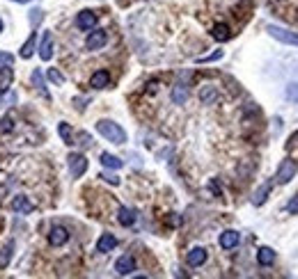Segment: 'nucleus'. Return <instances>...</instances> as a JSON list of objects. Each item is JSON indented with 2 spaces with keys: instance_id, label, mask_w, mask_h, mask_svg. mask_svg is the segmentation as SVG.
<instances>
[{
  "instance_id": "20",
  "label": "nucleus",
  "mask_w": 298,
  "mask_h": 279,
  "mask_svg": "<svg viewBox=\"0 0 298 279\" xmlns=\"http://www.w3.org/2000/svg\"><path fill=\"white\" fill-rule=\"evenodd\" d=\"M271 188H273V183H266V186H261V188L255 192V197H252V204H255V206H264L266 199H268V194H271Z\"/></svg>"
},
{
  "instance_id": "18",
  "label": "nucleus",
  "mask_w": 298,
  "mask_h": 279,
  "mask_svg": "<svg viewBox=\"0 0 298 279\" xmlns=\"http://www.w3.org/2000/svg\"><path fill=\"white\" fill-rule=\"evenodd\" d=\"M257 263L259 266H273L275 263V252H273L271 247H261L259 252H257Z\"/></svg>"
},
{
  "instance_id": "26",
  "label": "nucleus",
  "mask_w": 298,
  "mask_h": 279,
  "mask_svg": "<svg viewBox=\"0 0 298 279\" xmlns=\"http://www.w3.org/2000/svg\"><path fill=\"white\" fill-rule=\"evenodd\" d=\"M200 98H202V103H206V106H209L211 101H216V98H218V94H216V90H213V87H204V90L200 92Z\"/></svg>"
},
{
  "instance_id": "23",
  "label": "nucleus",
  "mask_w": 298,
  "mask_h": 279,
  "mask_svg": "<svg viewBox=\"0 0 298 279\" xmlns=\"http://www.w3.org/2000/svg\"><path fill=\"white\" fill-rule=\"evenodd\" d=\"M12 256H14V242H7V245L0 250V268H7Z\"/></svg>"
},
{
  "instance_id": "5",
  "label": "nucleus",
  "mask_w": 298,
  "mask_h": 279,
  "mask_svg": "<svg viewBox=\"0 0 298 279\" xmlns=\"http://www.w3.org/2000/svg\"><path fill=\"white\" fill-rule=\"evenodd\" d=\"M106 42H108L106 30H92V32L87 34V39H85V48L87 50H101L103 46H106Z\"/></svg>"
},
{
  "instance_id": "13",
  "label": "nucleus",
  "mask_w": 298,
  "mask_h": 279,
  "mask_svg": "<svg viewBox=\"0 0 298 279\" xmlns=\"http://www.w3.org/2000/svg\"><path fill=\"white\" fill-rule=\"evenodd\" d=\"M115 270H117V274H131L133 270H136L133 256H119L117 263H115Z\"/></svg>"
},
{
  "instance_id": "24",
  "label": "nucleus",
  "mask_w": 298,
  "mask_h": 279,
  "mask_svg": "<svg viewBox=\"0 0 298 279\" xmlns=\"http://www.w3.org/2000/svg\"><path fill=\"white\" fill-rule=\"evenodd\" d=\"M58 133H60V138L65 140V144H76V142H74V133H71V126L69 124H60L58 126Z\"/></svg>"
},
{
  "instance_id": "15",
  "label": "nucleus",
  "mask_w": 298,
  "mask_h": 279,
  "mask_svg": "<svg viewBox=\"0 0 298 279\" xmlns=\"http://www.w3.org/2000/svg\"><path fill=\"white\" fill-rule=\"evenodd\" d=\"M238 240H241V238H238V234L236 231H225V234H220V247L222 250H234V247L238 245Z\"/></svg>"
},
{
  "instance_id": "1",
  "label": "nucleus",
  "mask_w": 298,
  "mask_h": 279,
  "mask_svg": "<svg viewBox=\"0 0 298 279\" xmlns=\"http://www.w3.org/2000/svg\"><path fill=\"white\" fill-rule=\"evenodd\" d=\"M97 133L101 135V138H106L108 142H113V144H124L126 142L124 128H122L119 124L110 122V119H101V122H97Z\"/></svg>"
},
{
  "instance_id": "25",
  "label": "nucleus",
  "mask_w": 298,
  "mask_h": 279,
  "mask_svg": "<svg viewBox=\"0 0 298 279\" xmlns=\"http://www.w3.org/2000/svg\"><path fill=\"white\" fill-rule=\"evenodd\" d=\"M35 39H37V34L33 32V34H30V37H28V42L21 46V58H23V60H28V58H30V55L35 53Z\"/></svg>"
},
{
  "instance_id": "9",
  "label": "nucleus",
  "mask_w": 298,
  "mask_h": 279,
  "mask_svg": "<svg viewBox=\"0 0 298 279\" xmlns=\"http://www.w3.org/2000/svg\"><path fill=\"white\" fill-rule=\"evenodd\" d=\"M12 210H14V213H21V215H28V213H33V210H35V206H33V202H30L28 197L19 194V197L12 199Z\"/></svg>"
},
{
  "instance_id": "38",
  "label": "nucleus",
  "mask_w": 298,
  "mask_h": 279,
  "mask_svg": "<svg viewBox=\"0 0 298 279\" xmlns=\"http://www.w3.org/2000/svg\"><path fill=\"white\" fill-rule=\"evenodd\" d=\"M0 32H3V21H0Z\"/></svg>"
},
{
  "instance_id": "21",
  "label": "nucleus",
  "mask_w": 298,
  "mask_h": 279,
  "mask_svg": "<svg viewBox=\"0 0 298 279\" xmlns=\"http://www.w3.org/2000/svg\"><path fill=\"white\" fill-rule=\"evenodd\" d=\"M99 160H101V165L106 167V170H119V167L124 165V162L119 160L117 156H113V154H101V158H99Z\"/></svg>"
},
{
  "instance_id": "12",
  "label": "nucleus",
  "mask_w": 298,
  "mask_h": 279,
  "mask_svg": "<svg viewBox=\"0 0 298 279\" xmlns=\"http://www.w3.org/2000/svg\"><path fill=\"white\" fill-rule=\"evenodd\" d=\"M115 247H117V238H115L113 234H103V236L97 240V250H99L101 254L113 252Z\"/></svg>"
},
{
  "instance_id": "8",
  "label": "nucleus",
  "mask_w": 298,
  "mask_h": 279,
  "mask_svg": "<svg viewBox=\"0 0 298 279\" xmlns=\"http://www.w3.org/2000/svg\"><path fill=\"white\" fill-rule=\"evenodd\" d=\"M186 263H188L190 268H200V266H204L206 263V250L204 247H193L188 252V256H186Z\"/></svg>"
},
{
  "instance_id": "31",
  "label": "nucleus",
  "mask_w": 298,
  "mask_h": 279,
  "mask_svg": "<svg viewBox=\"0 0 298 279\" xmlns=\"http://www.w3.org/2000/svg\"><path fill=\"white\" fill-rule=\"evenodd\" d=\"M39 21H42V10H33V12H30V26L37 28Z\"/></svg>"
},
{
  "instance_id": "17",
  "label": "nucleus",
  "mask_w": 298,
  "mask_h": 279,
  "mask_svg": "<svg viewBox=\"0 0 298 279\" xmlns=\"http://www.w3.org/2000/svg\"><path fill=\"white\" fill-rule=\"evenodd\" d=\"M117 220H119V224H122V226H131L133 222H136V213H133L131 208H126V206H119Z\"/></svg>"
},
{
  "instance_id": "7",
  "label": "nucleus",
  "mask_w": 298,
  "mask_h": 279,
  "mask_svg": "<svg viewBox=\"0 0 298 279\" xmlns=\"http://www.w3.org/2000/svg\"><path fill=\"white\" fill-rule=\"evenodd\" d=\"M67 240H69V231H67L65 226H53V229H51V234H49L51 247H62Z\"/></svg>"
},
{
  "instance_id": "10",
  "label": "nucleus",
  "mask_w": 298,
  "mask_h": 279,
  "mask_svg": "<svg viewBox=\"0 0 298 279\" xmlns=\"http://www.w3.org/2000/svg\"><path fill=\"white\" fill-rule=\"evenodd\" d=\"M39 58H42L44 62L53 58V34L51 32H44L42 44H39Z\"/></svg>"
},
{
  "instance_id": "34",
  "label": "nucleus",
  "mask_w": 298,
  "mask_h": 279,
  "mask_svg": "<svg viewBox=\"0 0 298 279\" xmlns=\"http://www.w3.org/2000/svg\"><path fill=\"white\" fill-rule=\"evenodd\" d=\"M287 210H289L291 215H298V194H296V197H293L291 202L287 204Z\"/></svg>"
},
{
  "instance_id": "37",
  "label": "nucleus",
  "mask_w": 298,
  "mask_h": 279,
  "mask_svg": "<svg viewBox=\"0 0 298 279\" xmlns=\"http://www.w3.org/2000/svg\"><path fill=\"white\" fill-rule=\"evenodd\" d=\"M12 2H19V5H28L30 0H12Z\"/></svg>"
},
{
  "instance_id": "16",
  "label": "nucleus",
  "mask_w": 298,
  "mask_h": 279,
  "mask_svg": "<svg viewBox=\"0 0 298 279\" xmlns=\"http://www.w3.org/2000/svg\"><path fill=\"white\" fill-rule=\"evenodd\" d=\"M186 98H188V85L186 82H177L172 90V101L177 106H181V103H186Z\"/></svg>"
},
{
  "instance_id": "3",
  "label": "nucleus",
  "mask_w": 298,
  "mask_h": 279,
  "mask_svg": "<svg viewBox=\"0 0 298 279\" xmlns=\"http://www.w3.org/2000/svg\"><path fill=\"white\" fill-rule=\"evenodd\" d=\"M296 172H298V162L293 160V158H287V160H282L280 170H277V174H275V181L280 183V186H287V183L296 176Z\"/></svg>"
},
{
  "instance_id": "27",
  "label": "nucleus",
  "mask_w": 298,
  "mask_h": 279,
  "mask_svg": "<svg viewBox=\"0 0 298 279\" xmlns=\"http://www.w3.org/2000/svg\"><path fill=\"white\" fill-rule=\"evenodd\" d=\"M12 130H14V119H12L10 114H5V117L0 119V133L7 135V133H12Z\"/></svg>"
},
{
  "instance_id": "36",
  "label": "nucleus",
  "mask_w": 298,
  "mask_h": 279,
  "mask_svg": "<svg viewBox=\"0 0 298 279\" xmlns=\"http://www.w3.org/2000/svg\"><path fill=\"white\" fill-rule=\"evenodd\" d=\"M106 183H110V186H119V178L113 176V174H106V176H101Z\"/></svg>"
},
{
  "instance_id": "6",
  "label": "nucleus",
  "mask_w": 298,
  "mask_h": 279,
  "mask_svg": "<svg viewBox=\"0 0 298 279\" xmlns=\"http://www.w3.org/2000/svg\"><path fill=\"white\" fill-rule=\"evenodd\" d=\"M97 14H94V12H90V10H83L81 14H78L76 16V26L81 28L83 32H90V30H94V28H97Z\"/></svg>"
},
{
  "instance_id": "4",
  "label": "nucleus",
  "mask_w": 298,
  "mask_h": 279,
  "mask_svg": "<svg viewBox=\"0 0 298 279\" xmlns=\"http://www.w3.org/2000/svg\"><path fill=\"white\" fill-rule=\"evenodd\" d=\"M67 165H69V172L74 178H81L87 172V158L83 154H69L67 158Z\"/></svg>"
},
{
  "instance_id": "19",
  "label": "nucleus",
  "mask_w": 298,
  "mask_h": 279,
  "mask_svg": "<svg viewBox=\"0 0 298 279\" xmlns=\"http://www.w3.org/2000/svg\"><path fill=\"white\" fill-rule=\"evenodd\" d=\"M12 80H14V71H12V66L0 69V94H5V92L10 90Z\"/></svg>"
},
{
  "instance_id": "35",
  "label": "nucleus",
  "mask_w": 298,
  "mask_h": 279,
  "mask_svg": "<svg viewBox=\"0 0 298 279\" xmlns=\"http://www.w3.org/2000/svg\"><path fill=\"white\" fill-rule=\"evenodd\" d=\"M209 190H211V192L216 194V197H220V194H222V190H220V183H218V181H211V183H209Z\"/></svg>"
},
{
  "instance_id": "29",
  "label": "nucleus",
  "mask_w": 298,
  "mask_h": 279,
  "mask_svg": "<svg viewBox=\"0 0 298 279\" xmlns=\"http://www.w3.org/2000/svg\"><path fill=\"white\" fill-rule=\"evenodd\" d=\"M12 64H14V58H12L10 53H5V50H0V69L12 66Z\"/></svg>"
},
{
  "instance_id": "14",
  "label": "nucleus",
  "mask_w": 298,
  "mask_h": 279,
  "mask_svg": "<svg viewBox=\"0 0 298 279\" xmlns=\"http://www.w3.org/2000/svg\"><path fill=\"white\" fill-rule=\"evenodd\" d=\"M211 37L216 39V42H229V37H232V30H229L227 23H216L211 30Z\"/></svg>"
},
{
  "instance_id": "28",
  "label": "nucleus",
  "mask_w": 298,
  "mask_h": 279,
  "mask_svg": "<svg viewBox=\"0 0 298 279\" xmlns=\"http://www.w3.org/2000/svg\"><path fill=\"white\" fill-rule=\"evenodd\" d=\"M46 76H49V80L53 82V85H65V76L60 74L58 69H49L46 71Z\"/></svg>"
},
{
  "instance_id": "22",
  "label": "nucleus",
  "mask_w": 298,
  "mask_h": 279,
  "mask_svg": "<svg viewBox=\"0 0 298 279\" xmlns=\"http://www.w3.org/2000/svg\"><path fill=\"white\" fill-rule=\"evenodd\" d=\"M33 85L39 90V94H42V96L51 98L49 90H46V82H44V76H42V71H39V69H35V71H33Z\"/></svg>"
},
{
  "instance_id": "32",
  "label": "nucleus",
  "mask_w": 298,
  "mask_h": 279,
  "mask_svg": "<svg viewBox=\"0 0 298 279\" xmlns=\"http://www.w3.org/2000/svg\"><path fill=\"white\" fill-rule=\"evenodd\" d=\"M287 98L289 101H298V85H289L287 87Z\"/></svg>"
},
{
  "instance_id": "33",
  "label": "nucleus",
  "mask_w": 298,
  "mask_h": 279,
  "mask_svg": "<svg viewBox=\"0 0 298 279\" xmlns=\"http://www.w3.org/2000/svg\"><path fill=\"white\" fill-rule=\"evenodd\" d=\"M284 146H287V151H291V149H298V130L291 135V138H289V142H287V144H284Z\"/></svg>"
},
{
  "instance_id": "11",
  "label": "nucleus",
  "mask_w": 298,
  "mask_h": 279,
  "mask_svg": "<svg viewBox=\"0 0 298 279\" xmlns=\"http://www.w3.org/2000/svg\"><path fill=\"white\" fill-rule=\"evenodd\" d=\"M108 85H110V74L103 69L92 74V78H90V87H92V90H106Z\"/></svg>"
},
{
  "instance_id": "30",
  "label": "nucleus",
  "mask_w": 298,
  "mask_h": 279,
  "mask_svg": "<svg viewBox=\"0 0 298 279\" xmlns=\"http://www.w3.org/2000/svg\"><path fill=\"white\" fill-rule=\"evenodd\" d=\"M216 60H222V50H216L213 55H206V58H200L197 62H200V64H206V62H216Z\"/></svg>"
},
{
  "instance_id": "2",
  "label": "nucleus",
  "mask_w": 298,
  "mask_h": 279,
  "mask_svg": "<svg viewBox=\"0 0 298 279\" xmlns=\"http://www.w3.org/2000/svg\"><path fill=\"white\" fill-rule=\"evenodd\" d=\"M266 32L271 34L273 39H277V42L287 44V46H296L298 48V32H291V30L280 28V26H266Z\"/></svg>"
}]
</instances>
